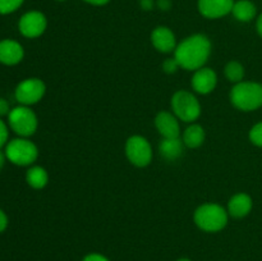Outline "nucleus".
I'll list each match as a JSON object with an SVG mask.
<instances>
[{"label": "nucleus", "instance_id": "9", "mask_svg": "<svg viewBox=\"0 0 262 261\" xmlns=\"http://www.w3.org/2000/svg\"><path fill=\"white\" fill-rule=\"evenodd\" d=\"M46 26H48L46 17L43 15V13L38 12V10H31V12L25 13L18 23L20 33L28 38H35L42 35L46 30Z\"/></svg>", "mask_w": 262, "mask_h": 261}, {"label": "nucleus", "instance_id": "16", "mask_svg": "<svg viewBox=\"0 0 262 261\" xmlns=\"http://www.w3.org/2000/svg\"><path fill=\"white\" fill-rule=\"evenodd\" d=\"M159 151L166 160H177L183 154V141L179 137L164 138L159 145Z\"/></svg>", "mask_w": 262, "mask_h": 261}, {"label": "nucleus", "instance_id": "19", "mask_svg": "<svg viewBox=\"0 0 262 261\" xmlns=\"http://www.w3.org/2000/svg\"><path fill=\"white\" fill-rule=\"evenodd\" d=\"M26 181L32 188L41 189L48 184L49 174L42 166H32L26 173Z\"/></svg>", "mask_w": 262, "mask_h": 261}, {"label": "nucleus", "instance_id": "28", "mask_svg": "<svg viewBox=\"0 0 262 261\" xmlns=\"http://www.w3.org/2000/svg\"><path fill=\"white\" fill-rule=\"evenodd\" d=\"M83 2L89 3V4H91V5H99V7H100V5L107 4L110 0H83Z\"/></svg>", "mask_w": 262, "mask_h": 261}, {"label": "nucleus", "instance_id": "30", "mask_svg": "<svg viewBox=\"0 0 262 261\" xmlns=\"http://www.w3.org/2000/svg\"><path fill=\"white\" fill-rule=\"evenodd\" d=\"M159 7L164 10L169 9L170 8V0H159Z\"/></svg>", "mask_w": 262, "mask_h": 261}, {"label": "nucleus", "instance_id": "24", "mask_svg": "<svg viewBox=\"0 0 262 261\" xmlns=\"http://www.w3.org/2000/svg\"><path fill=\"white\" fill-rule=\"evenodd\" d=\"M8 136H9V132H8L7 124L0 119V148L4 145H7Z\"/></svg>", "mask_w": 262, "mask_h": 261}, {"label": "nucleus", "instance_id": "22", "mask_svg": "<svg viewBox=\"0 0 262 261\" xmlns=\"http://www.w3.org/2000/svg\"><path fill=\"white\" fill-rule=\"evenodd\" d=\"M250 140L253 145L262 147V122L253 125L250 130Z\"/></svg>", "mask_w": 262, "mask_h": 261}, {"label": "nucleus", "instance_id": "5", "mask_svg": "<svg viewBox=\"0 0 262 261\" xmlns=\"http://www.w3.org/2000/svg\"><path fill=\"white\" fill-rule=\"evenodd\" d=\"M171 109L178 119L192 123L201 114V105L197 97L188 91H177L171 97Z\"/></svg>", "mask_w": 262, "mask_h": 261}, {"label": "nucleus", "instance_id": "12", "mask_svg": "<svg viewBox=\"0 0 262 261\" xmlns=\"http://www.w3.org/2000/svg\"><path fill=\"white\" fill-rule=\"evenodd\" d=\"M155 125L164 138H177L181 136L178 118L169 112H160L155 118Z\"/></svg>", "mask_w": 262, "mask_h": 261}, {"label": "nucleus", "instance_id": "11", "mask_svg": "<svg viewBox=\"0 0 262 261\" xmlns=\"http://www.w3.org/2000/svg\"><path fill=\"white\" fill-rule=\"evenodd\" d=\"M217 83V76L211 68H202L197 69L192 77V87L196 92L202 95L210 94L215 90Z\"/></svg>", "mask_w": 262, "mask_h": 261}, {"label": "nucleus", "instance_id": "31", "mask_svg": "<svg viewBox=\"0 0 262 261\" xmlns=\"http://www.w3.org/2000/svg\"><path fill=\"white\" fill-rule=\"evenodd\" d=\"M256 28H257V32H258V35L261 36L262 37V13L260 15H258V18H257V22H256Z\"/></svg>", "mask_w": 262, "mask_h": 261}, {"label": "nucleus", "instance_id": "4", "mask_svg": "<svg viewBox=\"0 0 262 261\" xmlns=\"http://www.w3.org/2000/svg\"><path fill=\"white\" fill-rule=\"evenodd\" d=\"M5 156L10 163L19 166H27L35 163L38 150L33 142L27 138H14L5 146Z\"/></svg>", "mask_w": 262, "mask_h": 261}, {"label": "nucleus", "instance_id": "6", "mask_svg": "<svg viewBox=\"0 0 262 261\" xmlns=\"http://www.w3.org/2000/svg\"><path fill=\"white\" fill-rule=\"evenodd\" d=\"M9 125L20 137L32 136L37 129V117L28 106L20 105L10 110L8 114Z\"/></svg>", "mask_w": 262, "mask_h": 261}, {"label": "nucleus", "instance_id": "32", "mask_svg": "<svg viewBox=\"0 0 262 261\" xmlns=\"http://www.w3.org/2000/svg\"><path fill=\"white\" fill-rule=\"evenodd\" d=\"M5 159H7V156H5V154H3L2 151H0V169H2L3 166H4Z\"/></svg>", "mask_w": 262, "mask_h": 261}, {"label": "nucleus", "instance_id": "25", "mask_svg": "<svg viewBox=\"0 0 262 261\" xmlns=\"http://www.w3.org/2000/svg\"><path fill=\"white\" fill-rule=\"evenodd\" d=\"M83 261H109L104 255L100 253H90V255L84 256Z\"/></svg>", "mask_w": 262, "mask_h": 261}, {"label": "nucleus", "instance_id": "23", "mask_svg": "<svg viewBox=\"0 0 262 261\" xmlns=\"http://www.w3.org/2000/svg\"><path fill=\"white\" fill-rule=\"evenodd\" d=\"M178 68H181V66H179V63L177 61L176 58L168 59V60L164 61V64H163L164 72H166V73H169V74L176 73V72L178 71Z\"/></svg>", "mask_w": 262, "mask_h": 261}, {"label": "nucleus", "instance_id": "27", "mask_svg": "<svg viewBox=\"0 0 262 261\" xmlns=\"http://www.w3.org/2000/svg\"><path fill=\"white\" fill-rule=\"evenodd\" d=\"M8 227V216L2 209H0V233L4 232Z\"/></svg>", "mask_w": 262, "mask_h": 261}, {"label": "nucleus", "instance_id": "17", "mask_svg": "<svg viewBox=\"0 0 262 261\" xmlns=\"http://www.w3.org/2000/svg\"><path fill=\"white\" fill-rule=\"evenodd\" d=\"M256 7L250 0H238L234 3L232 9V14L234 15L235 19L241 22H250L256 15Z\"/></svg>", "mask_w": 262, "mask_h": 261}, {"label": "nucleus", "instance_id": "21", "mask_svg": "<svg viewBox=\"0 0 262 261\" xmlns=\"http://www.w3.org/2000/svg\"><path fill=\"white\" fill-rule=\"evenodd\" d=\"M25 0H0V14H10L15 12Z\"/></svg>", "mask_w": 262, "mask_h": 261}, {"label": "nucleus", "instance_id": "29", "mask_svg": "<svg viewBox=\"0 0 262 261\" xmlns=\"http://www.w3.org/2000/svg\"><path fill=\"white\" fill-rule=\"evenodd\" d=\"M152 5H154L152 0H141V7H142L143 9L150 10L151 8H152Z\"/></svg>", "mask_w": 262, "mask_h": 261}, {"label": "nucleus", "instance_id": "8", "mask_svg": "<svg viewBox=\"0 0 262 261\" xmlns=\"http://www.w3.org/2000/svg\"><path fill=\"white\" fill-rule=\"evenodd\" d=\"M46 91V86L40 78H27L15 89V99L19 104L28 106L40 101Z\"/></svg>", "mask_w": 262, "mask_h": 261}, {"label": "nucleus", "instance_id": "14", "mask_svg": "<svg viewBox=\"0 0 262 261\" xmlns=\"http://www.w3.org/2000/svg\"><path fill=\"white\" fill-rule=\"evenodd\" d=\"M25 51L22 45L14 40L0 41V63L5 66H15L23 59Z\"/></svg>", "mask_w": 262, "mask_h": 261}, {"label": "nucleus", "instance_id": "2", "mask_svg": "<svg viewBox=\"0 0 262 261\" xmlns=\"http://www.w3.org/2000/svg\"><path fill=\"white\" fill-rule=\"evenodd\" d=\"M230 101L243 112L258 109L262 106V84L257 82H239L230 91Z\"/></svg>", "mask_w": 262, "mask_h": 261}, {"label": "nucleus", "instance_id": "34", "mask_svg": "<svg viewBox=\"0 0 262 261\" xmlns=\"http://www.w3.org/2000/svg\"><path fill=\"white\" fill-rule=\"evenodd\" d=\"M58 2H64V0H58Z\"/></svg>", "mask_w": 262, "mask_h": 261}, {"label": "nucleus", "instance_id": "26", "mask_svg": "<svg viewBox=\"0 0 262 261\" xmlns=\"http://www.w3.org/2000/svg\"><path fill=\"white\" fill-rule=\"evenodd\" d=\"M9 113H10L9 104H8L7 100H4L3 97H0V117L9 114Z\"/></svg>", "mask_w": 262, "mask_h": 261}, {"label": "nucleus", "instance_id": "3", "mask_svg": "<svg viewBox=\"0 0 262 261\" xmlns=\"http://www.w3.org/2000/svg\"><path fill=\"white\" fill-rule=\"evenodd\" d=\"M194 223L205 232H219L224 229L228 223V212L217 204L201 205L194 211Z\"/></svg>", "mask_w": 262, "mask_h": 261}, {"label": "nucleus", "instance_id": "33", "mask_svg": "<svg viewBox=\"0 0 262 261\" xmlns=\"http://www.w3.org/2000/svg\"><path fill=\"white\" fill-rule=\"evenodd\" d=\"M178 261H191V260H188V258H181V260H178Z\"/></svg>", "mask_w": 262, "mask_h": 261}, {"label": "nucleus", "instance_id": "18", "mask_svg": "<svg viewBox=\"0 0 262 261\" xmlns=\"http://www.w3.org/2000/svg\"><path fill=\"white\" fill-rule=\"evenodd\" d=\"M205 130L200 124H192L184 130L183 143L189 148H197L204 143Z\"/></svg>", "mask_w": 262, "mask_h": 261}, {"label": "nucleus", "instance_id": "20", "mask_svg": "<svg viewBox=\"0 0 262 261\" xmlns=\"http://www.w3.org/2000/svg\"><path fill=\"white\" fill-rule=\"evenodd\" d=\"M225 76L230 82L239 83V82H242L243 77H245V68H243L239 61H229L225 67Z\"/></svg>", "mask_w": 262, "mask_h": 261}, {"label": "nucleus", "instance_id": "10", "mask_svg": "<svg viewBox=\"0 0 262 261\" xmlns=\"http://www.w3.org/2000/svg\"><path fill=\"white\" fill-rule=\"evenodd\" d=\"M234 0H199V10L204 17L216 19L232 13Z\"/></svg>", "mask_w": 262, "mask_h": 261}, {"label": "nucleus", "instance_id": "15", "mask_svg": "<svg viewBox=\"0 0 262 261\" xmlns=\"http://www.w3.org/2000/svg\"><path fill=\"white\" fill-rule=\"evenodd\" d=\"M252 199L247 193H237L228 202V214L233 217H245L252 210Z\"/></svg>", "mask_w": 262, "mask_h": 261}, {"label": "nucleus", "instance_id": "1", "mask_svg": "<svg viewBox=\"0 0 262 261\" xmlns=\"http://www.w3.org/2000/svg\"><path fill=\"white\" fill-rule=\"evenodd\" d=\"M211 54V41L201 33H196L182 41L174 50V58L182 68L197 71L202 68Z\"/></svg>", "mask_w": 262, "mask_h": 261}, {"label": "nucleus", "instance_id": "13", "mask_svg": "<svg viewBox=\"0 0 262 261\" xmlns=\"http://www.w3.org/2000/svg\"><path fill=\"white\" fill-rule=\"evenodd\" d=\"M151 42L160 53H170L176 50V35L170 28L165 26H159L151 33Z\"/></svg>", "mask_w": 262, "mask_h": 261}, {"label": "nucleus", "instance_id": "7", "mask_svg": "<svg viewBox=\"0 0 262 261\" xmlns=\"http://www.w3.org/2000/svg\"><path fill=\"white\" fill-rule=\"evenodd\" d=\"M125 155L136 166H147L152 159V148L148 141L142 136H132L125 143Z\"/></svg>", "mask_w": 262, "mask_h": 261}]
</instances>
